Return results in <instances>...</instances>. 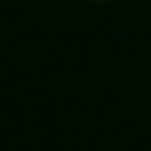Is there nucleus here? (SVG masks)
<instances>
[{"instance_id":"1","label":"nucleus","mask_w":151,"mask_h":151,"mask_svg":"<svg viewBox=\"0 0 151 151\" xmlns=\"http://www.w3.org/2000/svg\"><path fill=\"white\" fill-rule=\"evenodd\" d=\"M101 3H104V0H101Z\"/></svg>"}]
</instances>
